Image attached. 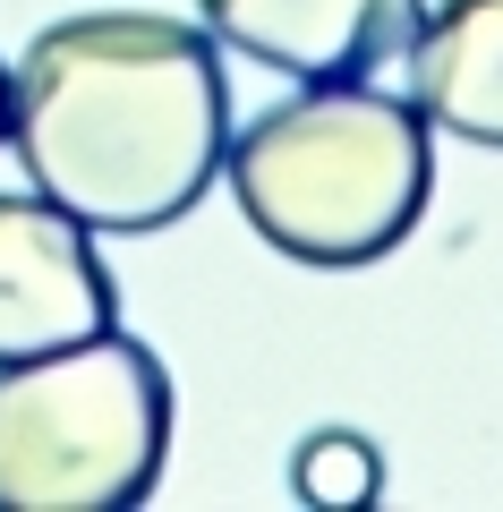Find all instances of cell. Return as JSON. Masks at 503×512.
<instances>
[{
	"instance_id": "obj_1",
	"label": "cell",
	"mask_w": 503,
	"mask_h": 512,
	"mask_svg": "<svg viewBox=\"0 0 503 512\" xmlns=\"http://www.w3.org/2000/svg\"><path fill=\"white\" fill-rule=\"evenodd\" d=\"M35 197L86 231H171L197 214L231 146L222 43L188 18L86 9L26 43L9 69V128Z\"/></svg>"
},
{
	"instance_id": "obj_2",
	"label": "cell",
	"mask_w": 503,
	"mask_h": 512,
	"mask_svg": "<svg viewBox=\"0 0 503 512\" xmlns=\"http://www.w3.org/2000/svg\"><path fill=\"white\" fill-rule=\"evenodd\" d=\"M222 171L265 248L316 274H350L418 231L435 188V146L410 94L367 86V77H324L256 111L222 146Z\"/></svg>"
},
{
	"instance_id": "obj_3",
	"label": "cell",
	"mask_w": 503,
	"mask_h": 512,
	"mask_svg": "<svg viewBox=\"0 0 503 512\" xmlns=\"http://www.w3.org/2000/svg\"><path fill=\"white\" fill-rule=\"evenodd\" d=\"M171 453V376L137 333L0 359V512H137Z\"/></svg>"
},
{
	"instance_id": "obj_4",
	"label": "cell",
	"mask_w": 503,
	"mask_h": 512,
	"mask_svg": "<svg viewBox=\"0 0 503 512\" xmlns=\"http://www.w3.org/2000/svg\"><path fill=\"white\" fill-rule=\"evenodd\" d=\"M111 325H120V291L94 256V231L52 197L0 188V359L69 350Z\"/></svg>"
},
{
	"instance_id": "obj_5",
	"label": "cell",
	"mask_w": 503,
	"mask_h": 512,
	"mask_svg": "<svg viewBox=\"0 0 503 512\" xmlns=\"http://www.w3.org/2000/svg\"><path fill=\"white\" fill-rule=\"evenodd\" d=\"M197 18L214 43L265 60L273 77H367L384 60L410 52L427 0H197Z\"/></svg>"
},
{
	"instance_id": "obj_6",
	"label": "cell",
	"mask_w": 503,
	"mask_h": 512,
	"mask_svg": "<svg viewBox=\"0 0 503 512\" xmlns=\"http://www.w3.org/2000/svg\"><path fill=\"white\" fill-rule=\"evenodd\" d=\"M410 103L427 128L503 154V0H435L410 35Z\"/></svg>"
},
{
	"instance_id": "obj_7",
	"label": "cell",
	"mask_w": 503,
	"mask_h": 512,
	"mask_svg": "<svg viewBox=\"0 0 503 512\" xmlns=\"http://www.w3.org/2000/svg\"><path fill=\"white\" fill-rule=\"evenodd\" d=\"M290 495L307 512H359L384 495V453L359 427H316V436L290 453Z\"/></svg>"
},
{
	"instance_id": "obj_8",
	"label": "cell",
	"mask_w": 503,
	"mask_h": 512,
	"mask_svg": "<svg viewBox=\"0 0 503 512\" xmlns=\"http://www.w3.org/2000/svg\"><path fill=\"white\" fill-rule=\"evenodd\" d=\"M0 128H9V60H0Z\"/></svg>"
}]
</instances>
